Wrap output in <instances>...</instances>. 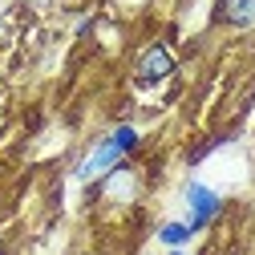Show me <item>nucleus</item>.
Returning <instances> with one entry per match:
<instances>
[{"instance_id":"obj_1","label":"nucleus","mask_w":255,"mask_h":255,"mask_svg":"<svg viewBox=\"0 0 255 255\" xmlns=\"http://www.w3.org/2000/svg\"><path fill=\"white\" fill-rule=\"evenodd\" d=\"M186 199H190V211H195V215H190V223H186L190 231H203L207 223L219 215V207H223V199L215 195V190H207V186H199V182L186 186Z\"/></svg>"},{"instance_id":"obj_2","label":"nucleus","mask_w":255,"mask_h":255,"mask_svg":"<svg viewBox=\"0 0 255 255\" xmlns=\"http://www.w3.org/2000/svg\"><path fill=\"white\" fill-rule=\"evenodd\" d=\"M166 73H174V57L166 53V45H154V49L142 57L138 77H142V81H162Z\"/></svg>"},{"instance_id":"obj_3","label":"nucleus","mask_w":255,"mask_h":255,"mask_svg":"<svg viewBox=\"0 0 255 255\" xmlns=\"http://www.w3.org/2000/svg\"><path fill=\"white\" fill-rule=\"evenodd\" d=\"M223 24H255V0H219V12Z\"/></svg>"},{"instance_id":"obj_4","label":"nucleus","mask_w":255,"mask_h":255,"mask_svg":"<svg viewBox=\"0 0 255 255\" xmlns=\"http://www.w3.org/2000/svg\"><path fill=\"white\" fill-rule=\"evenodd\" d=\"M118 158H122L118 142H114V138H106V142H102L98 150H93V158H89V162H85V166H81L77 174H81V178H93V174H102V170H110V166L118 162Z\"/></svg>"},{"instance_id":"obj_5","label":"nucleus","mask_w":255,"mask_h":255,"mask_svg":"<svg viewBox=\"0 0 255 255\" xmlns=\"http://www.w3.org/2000/svg\"><path fill=\"white\" fill-rule=\"evenodd\" d=\"M190 235H195V231H190V227H186V223H166V227H162V231H158V239H162L166 247H182V243H186Z\"/></svg>"},{"instance_id":"obj_6","label":"nucleus","mask_w":255,"mask_h":255,"mask_svg":"<svg viewBox=\"0 0 255 255\" xmlns=\"http://www.w3.org/2000/svg\"><path fill=\"white\" fill-rule=\"evenodd\" d=\"M110 138L118 142V150H122V154H130V150L138 146V130H134V126H118V130H114Z\"/></svg>"},{"instance_id":"obj_7","label":"nucleus","mask_w":255,"mask_h":255,"mask_svg":"<svg viewBox=\"0 0 255 255\" xmlns=\"http://www.w3.org/2000/svg\"><path fill=\"white\" fill-rule=\"evenodd\" d=\"M170 255H182V251H178V247H174V251H170Z\"/></svg>"}]
</instances>
